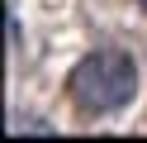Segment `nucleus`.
Masks as SVG:
<instances>
[{"mask_svg":"<svg viewBox=\"0 0 147 143\" xmlns=\"http://www.w3.org/2000/svg\"><path fill=\"white\" fill-rule=\"evenodd\" d=\"M67 95L86 114H114L138 95V62L119 48H95L71 67Z\"/></svg>","mask_w":147,"mask_h":143,"instance_id":"nucleus-1","label":"nucleus"},{"mask_svg":"<svg viewBox=\"0 0 147 143\" xmlns=\"http://www.w3.org/2000/svg\"><path fill=\"white\" fill-rule=\"evenodd\" d=\"M138 5H142V10H147V0H138Z\"/></svg>","mask_w":147,"mask_h":143,"instance_id":"nucleus-2","label":"nucleus"}]
</instances>
